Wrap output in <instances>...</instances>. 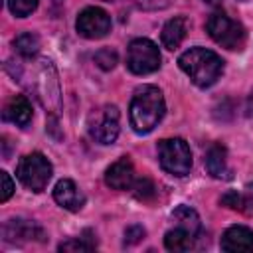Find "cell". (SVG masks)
<instances>
[{
  "mask_svg": "<svg viewBox=\"0 0 253 253\" xmlns=\"http://www.w3.org/2000/svg\"><path fill=\"white\" fill-rule=\"evenodd\" d=\"M166 105L162 91L154 85H142L134 91L128 107V117H130V126L138 134L150 132L164 117Z\"/></svg>",
  "mask_w": 253,
  "mask_h": 253,
  "instance_id": "obj_1",
  "label": "cell"
},
{
  "mask_svg": "<svg viewBox=\"0 0 253 253\" xmlns=\"http://www.w3.org/2000/svg\"><path fill=\"white\" fill-rule=\"evenodd\" d=\"M180 69L198 87H211L223 73V59L206 47H190L178 57Z\"/></svg>",
  "mask_w": 253,
  "mask_h": 253,
  "instance_id": "obj_2",
  "label": "cell"
},
{
  "mask_svg": "<svg viewBox=\"0 0 253 253\" xmlns=\"http://www.w3.org/2000/svg\"><path fill=\"white\" fill-rule=\"evenodd\" d=\"M206 30L210 38L225 49H241L245 45V28L223 12H213L206 22Z\"/></svg>",
  "mask_w": 253,
  "mask_h": 253,
  "instance_id": "obj_3",
  "label": "cell"
},
{
  "mask_svg": "<svg viewBox=\"0 0 253 253\" xmlns=\"http://www.w3.org/2000/svg\"><path fill=\"white\" fill-rule=\"evenodd\" d=\"M160 166L172 176H186L192 168V152L184 138H164L158 142Z\"/></svg>",
  "mask_w": 253,
  "mask_h": 253,
  "instance_id": "obj_4",
  "label": "cell"
},
{
  "mask_svg": "<svg viewBox=\"0 0 253 253\" xmlns=\"http://www.w3.org/2000/svg\"><path fill=\"white\" fill-rule=\"evenodd\" d=\"M51 164L49 160L42 154V152H32V154H26L20 162H18V168H16V176L18 180L32 192H42L45 190L49 178H51Z\"/></svg>",
  "mask_w": 253,
  "mask_h": 253,
  "instance_id": "obj_5",
  "label": "cell"
},
{
  "mask_svg": "<svg viewBox=\"0 0 253 253\" xmlns=\"http://www.w3.org/2000/svg\"><path fill=\"white\" fill-rule=\"evenodd\" d=\"M119 109L115 105H103L91 111L87 128L93 140L99 144H113L119 136Z\"/></svg>",
  "mask_w": 253,
  "mask_h": 253,
  "instance_id": "obj_6",
  "label": "cell"
},
{
  "mask_svg": "<svg viewBox=\"0 0 253 253\" xmlns=\"http://www.w3.org/2000/svg\"><path fill=\"white\" fill-rule=\"evenodd\" d=\"M160 51L158 45L146 38H136L128 43L126 49V67L136 75L152 73L160 67Z\"/></svg>",
  "mask_w": 253,
  "mask_h": 253,
  "instance_id": "obj_7",
  "label": "cell"
},
{
  "mask_svg": "<svg viewBox=\"0 0 253 253\" xmlns=\"http://www.w3.org/2000/svg\"><path fill=\"white\" fill-rule=\"evenodd\" d=\"M75 28H77L79 36H83L87 40H99L111 32V16L97 6H89L79 12Z\"/></svg>",
  "mask_w": 253,
  "mask_h": 253,
  "instance_id": "obj_8",
  "label": "cell"
},
{
  "mask_svg": "<svg viewBox=\"0 0 253 253\" xmlns=\"http://www.w3.org/2000/svg\"><path fill=\"white\" fill-rule=\"evenodd\" d=\"M134 180H136L134 166H132V162H130L128 156L119 158L105 172V182L113 190H130L132 184H134Z\"/></svg>",
  "mask_w": 253,
  "mask_h": 253,
  "instance_id": "obj_9",
  "label": "cell"
},
{
  "mask_svg": "<svg viewBox=\"0 0 253 253\" xmlns=\"http://www.w3.org/2000/svg\"><path fill=\"white\" fill-rule=\"evenodd\" d=\"M2 235H4V239L6 241H30V239H43L45 237V233H43V229L38 225V223H34V221H30V219H10V221H6L4 223V227H2Z\"/></svg>",
  "mask_w": 253,
  "mask_h": 253,
  "instance_id": "obj_10",
  "label": "cell"
},
{
  "mask_svg": "<svg viewBox=\"0 0 253 253\" xmlns=\"http://www.w3.org/2000/svg\"><path fill=\"white\" fill-rule=\"evenodd\" d=\"M53 200L63 210H69V211H79L83 208V204H85V196L75 186V182L69 180V178H63V180H59L55 184V188H53Z\"/></svg>",
  "mask_w": 253,
  "mask_h": 253,
  "instance_id": "obj_11",
  "label": "cell"
},
{
  "mask_svg": "<svg viewBox=\"0 0 253 253\" xmlns=\"http://www.w3.org/2000/svg\"><path fill=\"white\" fill-rule=\"evenodd\" d=\"M40 83H42V89H40V97L45 105V109H49L51 113H57L59 109V89H57V79H55V71L51 67L49 61H43L42 69H40Z\"/></svg>",
  "mask_w": 253,
  "mask_h": 253,
  "instance_id": "obj_12",
  "label": "cell"
},
{
  "mask_svg": "<svg viewBox=\"0 0 253 253\" xmlns=\"http://www.w3.org/2000/svg\"><path fill=\"white\" fill-rule=\"evenodd\" d=\"M221 249L223 251H253V229L245 225H231L221 235Z\"/></svg>",
  "mask_w": 253,
  "mask_h": 253,
  "instance_id": "obj_13",
  "label": "cell"
},
{
  "mask_svg": "<svg viewBox=\"0 0 253 253\" xmlns=\"http://www.w3.org/2000/svg\"><path fill=\"white\" fill-rule=\"evenodd\" d=\"M4 121H10L18 126H28L32 121V105L24 95H14L4 105Z\"/></svg>",
  "mask_w": 253,
  "mask_h": 253,
  "instance_id": "obj_14",
  "label": "cell"
},
{
  "mask_svg": "<svg viewBox=\"0 0 253 253\" xmlns=\"http://www.w3.org/2000/svg\"><path fill=\"white\" fill-rule=\"evenodd\" d=\"M186 32H188V20L184 16H176L172 20H168L160 32V42L166 49H176L182 40L186 38Z\"/></svg>",
  "mask_w": 253,
  "mask_h": 253,
  "instance_id": "obj_15",
  "label": "cell"
},
{
  "mask_svg": "<svg viewBox=\"0 0 253 253\" xmlns=\"http://www.w3.org/2000/svg\"><path fill=\"white\" fill-rule=\"evenodd\" d=\"M227 152H225V146L215 142L208 148L206 152V168L208 172L213 176V178H229V168H227Z\"/></svg>",
  "mask_w": 253,
  "mask_h": 253,
  "instance_id": "obj_16",
  "label": "cell"
},
{
  "mask_svg": "<svg viewBox=\"0 0 253 253\" xmlns=\"http://www.w3.org/2000/svg\"><path fill=\"white\" fill-rule=\"evenodd\" d=\"M198 235L184 229V227H174V229H168L166 235H164V247L168 251H174V253H182V251H190L196 243Z\"/></svg>",
  "mask_w": 253,
  "mask_h": 253,
  "instance_id": "obj_17",
  "label": "cell"
},
{
  "mask_svg": "<svg viewBox=\"0 0 253 253\" xmlns=\"http://www.w3.org/2000/svg\"><path fill=\"white\" fill-rule=\"evenodd\" d=\"M172 221L178 225V227H184L196 235H200V229H202V223H200V215L196 213V210H192L190 206H178L174 211H172Z\"/></svg>",
  "mask_w": 253,
  "mask_h": 253,
  "instance_id": "obj_18",
  "label": "cell"
},
{
  "mask_svg": "<svg viewBox=\"0 0 253 253\" xmlns=\"http://www.w3.org/2000/svg\"><path fill=\"white\" fill-rule=\"evenodd\" d=\"M14 49L24 57H32V55H36L40 51V38L36 34H32V32H24V34L16 36Z\"/></svg>",
  "mask_w": 253,
  "mask_h": 253,
  "instance_id": "obj_19",
  "label": "cell"
},
{
  "mask_svg": "<svg viewBox=\"0 0 253 253\" xmlns=\"http://www.w3.org/2000/svg\"><path fill=\"white\" fill-rule=\"evenodd\" d=\"M8 8L14 16L26 18L38 8V0H8Z\"/></svg>",
  "mask_w": 253,
  "mask_h": 253,
  "instance_id": "obj_20",
  "label": "cell"
},
{
  "mask_svg": "<svg viewBox=\"0 0 253 253\" xmlns=\"http://www.w3.org/2000/svg\"><path fill=\"white\" fill-rule=\"evenodd\" d=\"M130 190L134 192V196H136L138 200H150V198L154 196V192H156L154 184H152L148 178H136Z\"/></svg>",
  "mask_w": 253,
  "mask_h": 253,
  "instance_id": "obj_21",
  "label": "cell"
},
{
  "mask_svg": "<svg viewBox=\"0 0 253 253\" xmlns=\"http://www.w3.org/2000/svg\"><path fill=\"white\" fill-rule=\"evenodd\" d=\"M219 202H221L225 208H231V210H237V211H247V202H245V196H243V194L225 192Z\"/></svg>",
  "mask_w": 253,
  "mask_h": 253,
  "instance_id": "obj_22",
  "label": "cell"
},
{
  "mask_svg": "<svg viewBox=\"0 0 253 253\" xmlns=\"http://www.w3.org/2000/svg\"><path fill=\"white\" fill-rule=\"evenodd\" d=\"M95 61L101 69H113L117 65V51L109 49V47H103L95 53Z\"/></svg>",
  "mask_w": 253,
  "mask_h": 253,
  "instance_id": "obj_23",
  "label": "cell"
},
{
  "mask_svg": "<svg viewBox=\"0 0 253 253\" xmlns=\"http://www.w3.org/2000/svg\"><path fill=\"white\" fill-rule=\"evenodd\" d=\"M59 251H89L95 249V241H83V239H69L65 243H59Z\"/></svg>",
  "mask_w": 253,
  "mask_h": 253,
  "instance_id": "obj_24",
  "label": "cell"
},
{
  "mask_svg": "<svg viewBox=\"0 0 253 253\" xmlns=\"http://www.w3.org/2000/svg\"><path fill=\"white\" fill-rule=\"evenodd\" d=\"M0 180H2V190H0V202H6L12 194H14V182L8 176V172H0Z\"/></svg>",
  "mask_w": 253,
  "mask_h": 253,
  "instance_id": "obj_25",
  "label": "cell"
},
{
  "mask_svg": "<svg viewBox=\"0 0 253 253\" xmlns=\"http://www.w3.org/2000/svg\"><path fill=\"white\" fill-rule=\"evenodd\" d=\"M142 237H144V229L140 225H130L125 231V245H132V243L140 241Z\"/></svg>",
  "mask_w": 253,
  "mask_h": 253,
  "instance_id": "obj_26",
  "label": "cell"
},
{
  "mask_svg": "<svg viewBox=\"0 0 253 253\" xmlns=\"http://www.w3.org/2000/svg\"><path fill=\"white\" fill-rule=\"evenodd\" d=\"M132 2L142 10H160V8H166L172 0H132Z\"/></svg>",
  "mask_w": 253,
  "mask_h": 253,
  "instance_id": "obj_27",
  "label": "cell"
},
{
  "mask_svg": "<svg viewBox=\"0 0 253 253\" xmlns=\"http://www.w3.org/2000/svg\"><path fill=\"white\" fill-rule=\"evenodd\" d=\"M245 202H247V206L253 210V182L251 184H247V188H245Z\"/></svg>",
  "mask_w": 253,
  "mask_h": 253,
  "instance_id": "obj_28",
  "label": "cell"
},
{
  "mask_svg": "<svg viewBox=\"0 0 253 253\" xmlns=\"http://www.w3.org/2000/svg\"><path fill=\"white\" fill-rule=\"evenodd\" d=\"M206 4H210V6H217V4H221V0H204Z\"/></svg>",
  "mask_w": 253,
  "mask_h": 253,
  "instance_id": "obj_29",
  "label": "cell"
},
{
  "mask_svg": "<svg viewBox=\"0 0 253 253\" xmlns=\"http://www.w3.org/2000/svg\"><path fill=\"white\" fill-rule=\"evenodd\" d=\"M53 2H55V4H59V2H61V0H53Z\"/></svg>",
  "mask_w": 253,
  "mask_h": 253,
  "instance_id": "obj_30",
  "label": "cell"
},
{
  "mask_svg": "<svg viewBox=\"0 0 253 253\" xmlns=\"http://www.w3.org/2000/svg\"><path fill=\"white\" fill-rule=\"evenodd\" d=\"M105 2H111V0H105Z\"/></svg>",
  "mask_w": 253,
  "mask_h": 253,
  "instance_id": "obj_31",
  "label": "cell"
}]
</instances>
